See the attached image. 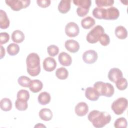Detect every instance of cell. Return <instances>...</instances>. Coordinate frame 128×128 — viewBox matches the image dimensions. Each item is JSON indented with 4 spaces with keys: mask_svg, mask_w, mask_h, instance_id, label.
Returning <instances> with one entry per match:
<instances>
[{
    "mask_svg": "<svg viewBox=\"0 0 128 128\" xmlns=\"http://www.w3.org/2000/svg\"><path fill=\"white\" fill-rule=\"evenodd\" d=\"M88 118L92 123L94 127L102 128L110 123L111 120V116L106 112L93 110L88 114Z\"/></svg>",
    "mask_w": 128,
    "mask_h": 128,
    "instance_id": "cell-1",
    "label": "cell"
},
{
    "mask_svg": "<svg viewBox=\"0 0 128 128\" xmlns=\"http://www.w3.org/2000/svg\"><path fill=\"white\" fill-rule=\"evenodd\" d=\"M26 69L28 73L32 76H38L40 72V58L34 52L30 54L26 58Z\"/></svg>",
    "mask_w": 128,
    "mask_h": 128,
    "instance_id": "cell-2",
    "label": "cell"
},
{
    "mask_svg": "<svg viewBox=\"0 0 128 128\" xmlns=\"http://www.w3.org/2000/svg\"><path fill=\"white\" fill-rule=\"evenodd\" d=\"M94 88L100 96H104L106 97H111L114 92V86L109 82L98 81L94 84Z\"/></svg>",
    "mask_w": 128,
    "mask_h": 128,
    "instance_id": "cell-3",
    "label": "cell"
},
{
    "mask_svg": "<svg viewBox=\"0 0 128 128\" xmlns=\"http://www.w3.org/2000/svg\"><path fill=\"white\" fill-rule=\"evenodd\" d=\"M128 106V100L126 98L121 97L117 98L112 104L111 108L117 115L123 114Z\"/></svg>",
    "mask_w": 128,
    "mask_h": 128,
    "instance_id": "cell-4",
    "label": "cell"
},
{
    "mask_svg": "<svg viewBox=\"0 0 128 128\" xmlns=\"http://www.w3.org/2000/svg\"><path fill=\"white\" fill-rule=\"evenodd\" d=\"M104 32L103 27L100 25H97L91 30L86 36V40L90 44L97 42L100 36Z\"/></svg>",
    "mask_w": 128,
    "mask_h": 128,
    "instance_id": "cell-5",
    "label": "cell"
},
{
    "mask_svg": "<svg viewBox=\"0 0 128 128\" xmlns=\"http://www.w3.org/2000/svg\"><path fill=\"white\" fill-rule=\"evenodd\" d=\"M73 2L76 6H78L76 10L78 15L80 17H83L88 12L92 2L90 0H74Z\"/></svg>",
    "mask_w": 128,
    "mask_h": 128,
    "instance_id": "cell-6",
    "label": "cell"
},
{
    "mask_svg": "<svg viewBox=\"0 0 128 128\" xmlns=\"http://www.w3.org/2000/svg\"><path fill=\"white\" fill-rule=\"evenodd\" d=\"M6 4L14 11H18L30 6V0H6Z\"/></svg>",
    "mask_w": 128,
    "mask_h": 128,
    "instance_id": "cell-7",
    "label": "cell"
},
{
    "mask_svg": "<svg viewBox=\"0 0 128 128\" xmlns=\"http://www.w3.org/2000/svg\"><path fill=\"white\" fill-rule=\"evenodd\" d=\"M120 16L119 10L114 6L104 8V20H114Z\"/></svg>",
    "mask_w": 128,
    "mask_h": 128,
    "instance_id": "cell-8",
    "label": "cell"
},
{
    "mask_svg": "<svg viewBox=\"0 0 128 128\" xmlns=\"http://www.w3.org/2000/svg\"><path fill=\"white\" fill-rule=\"evenodd\" d=\"M65 33L69 37L74 38L80 32L78 25L74 22H70L65 26Z\"/></svg>",
    "mask_w": 128,
    "mask_h": 128,
    "instance_id": "cell-9",
    "label": "cell"
},
{
    "mask_svg": "<svg viewBox=\"0 0 128 128\" xmlns=\"http://www.w3.org/2000/svg\"><path fill=\"white\" fill-rule=\"evenodd\" d=\"M98 58L97 52L92 50H86L82 54V60L84 62L88 64H92L95 62Z\"/></svg>",
    "mask_w": 128,
    "mask_h": 128,
    "instance_id": "cell-10",
    "label": "cell"
},
{
    "mask_svg": "<svg viewBox=\"0 0 128 128\" xmlns=\"http://www.w3.org/2000/svg\"><path fill=\"white\" fill-rule=\"evenodd\" d=\"M57 64L55 59L52 57H47L43 61V68L47 72H50L54 70Z\"/></svg>",
    "mask_w": 128,
    "mask_h": 128,
    "instance_id": "cell-11",
    "label": "cell"
},
{
    "mask_svg": "<svg viewBox=\"0 0 128 128\" xmlns=\"http://www.w3.org/2000/svg\"><path fill=\"white\" fill-rule=\"evenodd\" d=\"M75 113L79 116H83L88 112V106L85 102H80L75 106Z\"/></svg>",
    "mask_w": 128,
    "mask_h": 128,
    "instance_id": "cell-12",
    "label": "cell"
},
{
    "mask_svg": "<svg viewBox=\"0 0 128 128\" xmlns=\"http://www.w3.org/2000/svg\"><path fill=\"white\" fill-rule=\"evenodd\" d=\"M66 48L72 53H76L80 49L79 43L72 39H70L66 41L64 44Z\"/></svg>",
    "mask_w": 128,
    "mask_h": 128,
    "instance_id": "cell-13",
    "label": "cell"
},
{
    "mask_svg": "<svg viewBox=\"0 0 128 128\" xmlns=\"http://www.w3.org/2000/svg\"><path fill=\"white\" fill-rule=\"evenodd\" d=\"M122 76L123 74L122 70L116 68H111L108 73V79L113 82H116L119 78H122Z\"/></svg>",
    "mask_w": 128,
    "mask_h": 128,
    "instance_id": "cell-14",
    "label": "cell"
},
{
    "mask_svg": "<svg viewBox=\"0 0 128 128\" xmlns=\"http://www.w3.org/2000/svg\"><path fill=\"white\" fill-rule=\"evenodd\" d=\"M58 60L60 64L64 66H70L72 62V58L70 56L64 52L59 54Z\"/></svg>",
    "mask_w": 128,
    "mask_h": 128,
    "instance_id": "cell-15",
    "label": "cell"
},
{
    "mask_svg": "<svg viewBox=\"0 0 128 128\" xmlns=\"http://www.w3.org/2000/svg\"><path fill=\"white\" fill-rule=\"evenodd\" d=\"M85 96L88 100L91 101H96L100 96L94 87L90 86L86 89Z\"/></svg>",
    "mask_w": 128,
    "mask_h": 128,
    "instance_id": "cell-16",
    "label": "cell"
},
{
    "mask_svg": "<svg viewBox=\"0 0 128 128\" xmlns=\"http://www.w3.org/2000/svg\"><path fill=\"white\" fill-rule=\"evenodd\" d=\"M10 26V20L5 11L0 10V28L1 29H6Z\"/></svg>",
    "mask_w": 128,
    "mask_h": 128,
    "instance_id": "cell-17",
    "label": "cell"
},
{
    "mask_svg": "<svg viewBox=\"0 0 128 128\" xmlns=\"http://www.w3.org/2000/svg\"><path fill=\"white\" fill-rule=\"evenodd\" d=\"M42 87V82L40 80H34L31 81L29 86V88L32 92L34 93H36L41 90Z\"/></svg>",
    "mask_w": 128,
    "mask_h": 128,
    "instance_id": "cell-18",
    "label": "cell"
},
{
    "mask_svg": "<svg viewBox=\"0 0 128 128\" xmlns=\"http://www.w3.org/2000/svg\"><path fill=\"white\" fill-rule=\"evenodd\" d=\"M70 0H62L58 5V10L62 14L67 13L70 8Z\"/></svg>",
    "mask_w": 128,
    "mask_h": 128,
    "instance_id": "cell-19",
    "label": "cell"
},
{
    "mask_svg": "<svg viewBox=\"0 0 128 128\" xmlns=\"http://www.w3.org/2000/svg\"><path fill=\"white\" fill-rule=\"evenodd\" d=\"M52 112L49 108H42L39 112L40 118L44 121H49L51 120L52 118Z\"/></svg>",
    "mask_w": 128,
    "mask_h": 128,
    "instance_id": "cell-20",
    "label": "cell"
},
{
    "mask_svg": "<svg viewBox=\"0 0 128 128\" xmlns=\"http://www.w3.org/2000/svg\"><path fill=\"white\" fill-rule=\"evenodd\" d=\"M51 100V97L50 94L46 92H40L38 98V100L39 102L42 105H46L48 104Z\"/></svg>",
    "mask_w": 128,
    "mask_h": 128,
    "instance_id": "cell-21",
    "label": "cell"
},
{
    "mask_svg": "<svg viewBox=\"0 0 128 128\" xmlns=\"http://www.w3.org/2000/svg\"><path fill=\"white\" fill-rule=\"evenodd\" d=\"M95 20L91 16H88L82 20L81 25L84 29H90L95 24Z\"/></svg>",
    "mask_w": 128,
    "mask_h": 128,
    "instance_id": "cell-22",
    "label": "cell"
},
{
    "mask_svg": "<svg viewBox=\"0 0 128 128\" xmlns=\"http://www.w3.org/2000/svg\"><path fill=\"white\" fill-rule=\"evenodd\" d=\"M114 34L118 38L121 40L126 38L128 36L127 30L122 26H118L116 27L114 30Z\"/></svg>",
    "mask_w": 128,
    "mask_h": 128,
    "instance_id": "cell-23",
    "label": "cell"
},
{
    "mask_svg": "<svg viewBox=\"0 0 128 128\" xmlns=\"http://www.w3.org/2000/svg\"><path fill=\"white\" fill-rule=\"evenodd\" d=\"M12 40L16 43H20L24 40V34L20 30H15L12 34Z\"/></svg>",
    "mask_w": 128,
    "mask_h": 128,
    "instance_id": "cell-24",
    "label": "cell"
},
{
    "mask_svg": "<svg viewBox=\"0 0 128 128\" xmlns=\"http://www.w3.org/2000/svg\"><path fill=\"white\" fill-rule=\"evenodd\" d=\"M0 108L4 111L8 112L11 110L12 108V102L8 98H3L0 102Z\"/></svg>",
    "mask_w": 128,
    "mask_h": 128,
    "instance_id": "cell-25",
    "label": "cell"
},
{
    "mask_svg": "<svg viewBox=\"0 0 128 128\" xmlns=\"http://www.w3.org/2000/svg\"><path fill=\"white\" fill-rule=\"evenodd\" d=\"M6 50L10 56H16L20 51V46L18 44L15 43H12L8 45L6 48Z\"/></svg>",
    "mask_w": 128,
    "mask_h": 128,
    "instance_id": "cell-26",
    "label": "cell"
},
{
    "mask_svg": "<svg viewBox=\"0 0 128 128\" xmlns=\"http://www.w3.org/2000/svg\"><path fill=\"white\" fill-rule=\"evenodd\" d=\"M56 76L58 79L65 80L68 76V72L65 68L60 67L56 70Z\"/></svg>",
    "mask_w": 128,
    "mask_h": 128,
    "instance_id": "cell-27",
    "label": "cell"
},
{
    "mask_svg": "<svg viewBox=\"0 0 128 128\" xmlns=\"http://www.w3.org/2000/svg\"><path fill=\"white\" fill-rule=\"evenodd\" d=\"M15 106L16 108L18 110H26L28 106V101L16 98V100L15 102Z\"/></svg>",
    "mask_w": 128,
    "mask_h": 128,
    "instance_id": "cell-28",
    "label": "cell"
},
{
    "mask_svg": "<svg viewBox=\"0 0 128 128\" xmlns=\"http://www.w3.org/2000/svg\"><path fill=\"white\" fill-rule=\"evenodd\" d=\"M95 2L98 8H104L112 6L114 4V0H96Z\"/></svg>",
    "mask_w": 128,
    "mask_h": 128,
    "instance_id": "cell-29",
    "label": "cell"
},
{
    "mask_svg": "<svg viewBox=\"0 0 128 128\" xmlns=\"http://www.w3.org/2000/svg\"><path fill=\"white\" fill-rule=\"evenodd\" d=\"M116 86L117 88L120 90H124L128 86V82L126 78H122L116 82Z\"/></svg>",
    "mask_w": 128,
    "mask_h": 128,
    "instance_id": "cell-30",
    "label": "cell"
},
{
    "mask_svg": "<svg viewBox=\"0 0 128 128\" xmlns=\"http://www.w3.org/2000/svg\"><path fill=\"white\" fill-rule=\"evenodd\" d=\"M31 81L32 80L29 78L24 76H20L18 80V84L20 86L26 88L29 87Z\"/></svg>",
    "mask_w": 128,
    "mask_h": 128,
    "instance_id": "cell-31",
    "label": "cell"
},
{
    "mask_svg": "<svg viewBox=\"0 0 128 128\" xmlns=\"http://www.w3.org/2000/svg\"><path fill=\"white\" fill-rule=\"evenodd\" d=\"M127 125L126 120L124 117L118 118L114 122V126L116 128H126L127 127Z\"/></svg>",
    "mask_w": 128,
    "mask_h": 128,
    "instance_id": "cell-32",
    "label": "cell"
},
{
    "mask_svg": "<svg viewBox=\"0 0 128 128\" xmlns=\"http://www.w3.org/2000/svg\"><path fill=\"white\" fill-rule=\"evenodd\" d=\"M104 8L96 7L92 10L93 16L98 19H104Z\"/></svg>",
    "mask_w": 128,
    "mask_h": 128,
    "instance_id": "cell-33",
    "label": "cell"
},
{
    "mask_svg": "<svg viewBox=\"0 0 128 128\" xmlns=\"http://www.w3.org/2000/svg\"><path fill=\"white\" fill-rule=\"evenodd\" d=\"M16 98L18 99L28 101L30 98L29 92L26 90H20L18 92Z\"/></svg>",
    "mask_w": 128,
    "mask_h": 128,
    "instance_id": "cell-34",
    "label": "cell"
},
{
    "mask_svg": "<svg viewBox=\"0 0 128 128\" xmlns=\"http://www.w3.org/2000/svg\"><path fill=\"white\" fill-rule=\"evenodd\" d=\"M47 51L48 54L51 56H55L59 52V48L56 45H50L47 48Z\"/></svg>",
    "mask_w": 128,
    "mask_h": 128,
    "instance_id": "cell-35",
    "label": "cell"
},
{
    "mask_svg": "<svg viewBox=\"0 0 128 128\" xmlns=\"http://www.w3.org/2000/svg\"><path fill=\"white\" fill-rule=\"evenodd\" d=\"M98 41L102 46H106L108 45L110 42V38L108 35L104 33L100 36Z\"/></svg>",
    "mask_w": 128,
    "mask_h": 128,
    "instance_id": "cell-36",
    "label": "cell"
},
{
    "mask_svg": "<svg viewBox=\"0 0 128 128\" xmlns=\"http://www.w3.org/2000/svg\"><path fill=\"white\" fill-rule=\"evenodd\" d=\"M10 40L9 34L7 32H0V44H5L8 42Z\"/></svg>",
    "mask_w": 128,
    "mask_h": 128,
    "instance_id": "cell-37",
    "label": "cell"
},
{
    "mask_svg": "<svg viewBox=\"0 0 128 128\" xmlns=\"http://www.w3.org/2000/svg\"><path fill=\"white\" fill-rule=\"evenodd\" d=\"M51 1L50 0H37L36 3L38 5L42 8H46L50 6Z\"/></svg>",
    "mask_w": 128,
    "mask_h": 128,
    "instance_id": "cell-38",
    "label": "cell"
},
{
    "mask_svg": "<svg viewBox=\"0 0 128 128\" xmlns=\"http://www.w3.org/2000/svg\"><path fill=\"white\" fill-rule=\"evenodd\" d=\"M0 52H0V59H2L4 56L5 54H6L5 50L2 46H0Z\"/></svg>",
    "mask_w": 128,
    "mask_h": 128,
    "instance_id": "cell-39",
    "label": "cell"
},
{
    "mask_svg": "<svg viewBox=\"0 0 128 128\" xmlns=\"http://www.w3.org/2000/svg\"><path fill=\"white\" fill-rule=\"evenodd\" d=\"M40 128H41V127H44V128H46V126H45L43 125L42 124H40V123L34 126V128H40Z\"/></svg>",
    "mask_w": 128,
    "mask_h": 128,
    "instance_id": "cell-40",
    "label": "cell"
}]
</instances>
